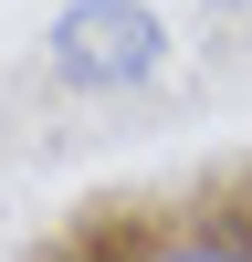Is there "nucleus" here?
<instances>
[{"label": "nucleus", "instance_id": "2", "mask_svg": "<svg viewBox=\"0 0 252 262\" xmlns=\"http://www.w3.org/2000/svg\"><path fill=\"white\" fill-rule=\"evenodd\" d=\"M221 11H242V0H221Z\"/></svg>", "mask_w": 252, "mask_h": 262}, {"label": "nucleus", "instance_id": "1", "mask_svg": "<svg viewBox=\"0 0 252 262\" xmlns=\"http://www.w3.org/2000/svg\"><path fill=\"white\" fill-rule=\"evenodd\" d=\"M42 42H53V74L74 95H137L168 63V21L147 0H63Z\"/></svg>", "mask_w": 252, "mask_h": 262}]
</instances>
